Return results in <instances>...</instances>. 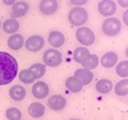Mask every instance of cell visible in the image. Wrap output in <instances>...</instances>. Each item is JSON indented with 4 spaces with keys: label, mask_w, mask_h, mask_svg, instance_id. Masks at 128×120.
Listing matches in <instances>:
<instances>
[{
    "label": "cell",
    "mask_w": 128,
    "mask_h": 120,
    "mask_svg": "<svg viewBox=\"0 0 128 120\" xmlns=\"http://www.w3.org/2000/svg\"><path fill=\"white\" fill-rule=\"evenodd\" d=\"M76 38L77 41L80 42L81 46H91L92 43L95 42V33L94 31L90 28V27H86V26H82V27H78L77 31H76Z\"/></svg>",
    "instance_id": "obj_4"
},
{
    "label": "cell",
    "mask_w": 128,
    "mask_h": 120,
    "mask_svg": "<svg viewBox=\"0 0 128 120\" xmlns=\"http://www.w3.org/2000/svg\"><path fill=\"white\" fill-rule=\"evenodd\" d=\"M113 88H114L113 82L110 79H106V78L99 79L98 82H96V84H95V90L98 91L99 93H101V95L110 93V91H113Z\"/></svg>",
    "instance_id": "obj_18"
},
{
    "label": "cell",
    "mask_w": 128,
    "mask_h": 120,
    "mask_svg": "<svg viewBox=\"0 0 128 120\" xmlns=\"http://www.w3.org/2000/svg\"><path fill=\"white\" fill-rule=\"evenodd\" d=\"M126 56H127V59H128V47L126 49Z\"/></svg>",
    "instance_id": "obj_32"
},
{
    "label": "cell",
    "mask_w": 128,
    "mask_h": 120,
    "mask_svg": "<svg viewBox=\"0 0 128 120\" xmlns=\"http://www.w3.org/2000/svg\"><path fill=\"white\" fill-rule=\"evenodd\" d=\"M45 105L44 104H41V102H32L30 106H28V115L31 118H41V116H44L45 114Z\"/></svg>",
    "instance_id": "obj_20"
},
{
    "label": "cell",
    "mask_w": 128,
    "mask_h": 120,
    "mask_svg": "<svg viewBox=\"0 0 128 120\" xmlns=\"http://www.w3.org/2000/svg\"><path fill=\"white\" fill-rule=\"evenodd\" d=\"M45 46V38L40 35H34L24 40V47L30 52H38Z\"/></svg>",
    "instance_id": "obj_6"
},
{
    "label": "cell",
    "mask_w": 128,
    "mask_h": 120,
    "mask_svg": "<svg viewBox=\"0 0 128 120\" xmlns=\"http://www.w3.org/2000/svg\"><path fill=\"white\" fill-rule=\"evenodd\" d=\"M98 10L102 17L110 18L116 12V4L113 1V0H101V1L99 3V5H98Z\"/></svg>",
    "instance_id": "obj_8"
},
{
    "label": "cell",
    "mask_w": 128,
    "mask_h": 120,
    "mask_svg": "<svg viewBox=\"0 0 128 120\" xmlns=\"http://www.w3.org/2000/svg\"><path fill=\"white\" fill-rule=\"evenodd\" d=\"M3 4L6 5V6H13L16 3H17V0H2Z\"/></svg>",
    "instance_id": "obj_30"
},
{
    "label": "cell",
    "mask_w": 128,
    "mask_h": 120,
    "mask_svg": "<svg viewBox=\"0 0 128 120\" xmlns=\"http://www.w3.org/2000/svg\"><path fill=\"white\" fill-rule=\"evenodd\" d=\"M28 12H30V4L27 1H23V0H19V1H17L12 6V17L13 18L24 17Z\"/></svg>",
    "instance_id": "obj_14"
},
{
    "label": "cell",
    "mask_w": 128,
    "mask_h": 120,
    "mask_svg": "<svg viewBox=\"0 0 128 120\" xmlns=\"http://www.w3.org/2000/svg\"><path fill=\"white\" fill-rule=\"evenodd\" d=\"M100 63V59L98 55H95V54H90V56L87 58V60L82 64V68L87 69V70H92L95 68H98V65Z\"/></svg>",
    "instance_id": "obj_25"
},
{
    "label": "cell",
    "mask_w": 128,
    "mask_h": 120,
    "mask_svg": "<svg viewBox=\"0 0 128 120\" xmlns=\"http://www.w3.org/2000/svg\"><path fill=\"white\" fill-rule=\"evenodd\" d=\"M48 106L52 111H62L67 106V100L60 95H52L48 100Z\"/></svg>",
    "instance_id": "obj_11"
},
{
    "label": "cell",
    "mask_w": 128,
    "mask_h": 120,
    "mask_svg": "<svg viewBox=\"0 0 128 120\" xmlns=\"http://www.w3.org/2000/svg\"><path fill=\"white\" fill-rule=\"evenodd\" d=\"M5 116L8 120H20L22 119V111L18 107H9L5 111Z\"/></svg>",
    "instance_id": "obj_27"
},
{
    "label": "cell",
    "mask_w": 128,
    "mask_h": 120,
    "mask_svg": "<svg viewBox=\"0 0 128 120\" xmlns=\"http://www.w3.org/2000/svg\"><path fill=\"white\" fill-rule=\"evenodd\" d=\"M73 77L76 78L82 86H88L94 81V73L92 70H87L84 68H80L74 72Z\"/></svg>",
    "instance_id": "obj_10"
},
{
    "label": "cell",
    "mask_w": 128,
    "mask_h": 120,
    "mask_svg": "<svg viewBox=\"0 0 128 120\" xmlns=\"http://www.w3.org/2000/svg\"><path fill=\"white\" fill-rule=\"evenodd\" d=\"M118 4L122 8H127L128 9V0H118Z\"/></svg>",
    "instance_id": "obj_31"
},
{
    "label": "cell",
    "mask_w": 128,
    "mask_h": 120,
    "mask_svg": "<svg viewBox=\"0 0 128 120\" xmlns=\"http://www.w3.org/2000/svg\"><path fill=\"white\" fill-rule=\"evenodd\" d=\"M100 64L102 65L104 68H106V69L115 67V65L118 64V54L114 52V51L105 52L104 55L100 58Z\"/></svg>",
    "instance_id": "obj_15"
},
{
    "label": "cell",
    "mask_w": 128,
    "mask_h": 120,
    "mask_svg": "<svg viewBox=\"0 0 128 120\" xmlns=\"http://www.w3.org/2000/svg\"><path fill=\"white\" fill-rule=\"evenodd\" d=\"M68 20L73 27H82L88 20V12L82 6H74L68 13Z\"/></svg>",
    "instance_id": "obj_2"
},
{
    "label": "cell",
    "mask_w": 128,
    "mask_h": 120,
    "mask_svg": "<svg viewBox=\"0 0 128 120\" xmlns=\"http://www.w3.org/2000/svg\"><path fill=\"white\" fill-rule=\"evenodd\" d=\"M49 92H50V88H49L48 83H45V82L37 81L32 84V95H34V97L37 100L46 99L49 96Z\"/></svg>",
    "instance_id": "obj_9"
},
{
    "label": "cell",
    "mask_w": 128,
    "mask_h": 120,
    "mask_svg": "<svg viewBox=\"0 0 128 120\" xmlns=\"http://www.w3.org/2000/svg\"><path fill=\"white\" fill-rule=\"evenodd\" d=\"M70 120H80V119H70Z\"/></svg>",
    "instance_id": "obj_34"
},
{
    "label": "cell",
    "mask_w": 128,
    "mask_h": 120,
    "mask_svg": "<svg viewBox=\"0 0 128 120\" xmlns=\"http://www.w3.org/2000/svg\"><path fill=\"white\" fill-rule=\"evenodd\" d=\"M0 29H2V22H0Z\"/></svg>",
    "instance_id": "obj_33"
},
{
    "label": "cell",
    "mask_w": 128,
    "mask_h": 120,
    "mask_svg": "<svg viewBox=\"0 0 128 120\" xmlns=\"http://www.w3.org/2000/svg\"><path fill=\"white\" fill-rule=\"evenodd\" d=\"M113 90H114L116 96H120V97L128 96V78H124V79L119 81L118 83L114 86Z\"/></svg>",
    "instance_id": "obj_23"
},
{
    "label": "cell",
    "mask_w": 128,
    "mask_h": 120,
    "mask_svg": "<svg viewBox=\"0 0 128 120\" xmlns=\"http://www.w3.org/2000/svg\"><path fill=\"white\" fill-rule=\"evenodd\" d=\"M28 69H30V72L32 74H34V77L36 79H40V78L44 77L45 73H46V65L44 63L42 64L41 63H35V64H32Z\"/></svg>",
    "instance_id": "obj_22"
},
{
    "label": "cell",
    "mask_w": 128,
    "mask_h": 120,
    "mask_svg": "<svg viewBox=\"0 0 128 120\" xmlns=\"http://www.w3.org/2000/svg\"><path fill=\"white\" fill-rule=\"evenodd\" d=\"M18 78L24 84H34L36 82V78L34 77V74L30 72V69H22L20 72H18Z\"/></svg>",
    "instance_id": "obj_24"
},
{
    "label": "cell",
    "mask_w": 128,
    "mask_h": 120,
    "mask_svg": "<svg viewBox=\"0 0 128 120\" xmlns=\"http://www.w3.org/2000/svg\"><path fill=\"white\" fill-rule=\"evenodd\" d=\"M101 31L102 33L109 36V37H114V36H118L122 31V22L120 19L118 18H114V17H110V18H106L102 24H101Z\"/></svg>",
    "instance_id": "obj_3"
},
{
    "label": "cell",
    "mask_w": 128,
    "mask_h": 120,
    "mask_svg": "<svg viewBox=\"0 0 128 120\" xmlns=\"http://www.w3.org/2000/svg\"><path fill=\"white\" fill-rule=\"evenodd\" d=\"M9 97L16 102L19 101H23L24 97H26V88L23 86H19V84H14L10 87L9 90Z\"/></svg>",
    "instance_id": "obj_17"
},
{
    "label": "cell",
    "mask_w": 128,
    "mask_h": 120,
    "mask_svg": "<svg viewBox=\"0 0 128 120\" xmlns=\"http://www.w3.org/2000/svg\"><path fill=\"white\" fill-rule=\"evenodd\" d=\"M2 29L5 32L6 35H14L19 29V22L17 18H8L5 22L2 23Z\"/></svg>",
    "instance_id": "obj_16"
},
{
    "label": "cell",
    "mask_w": 128,
    "mask_h": 120,
    "mask_svg": "<svg viewBox=\"0 0 128 120\" xmlns=\"http://www.w3.org/2000/svg\"><path fill=\"white\" fill-rule=\"evenodd\" d=\"M42 61H44V64L46 67L55 68V67H59L62 64L63 55L56 49H48V50H45L44 54H42Z\"/></svg>",
    "instance_id": "obj_5"
},
{
    "label": "cell",
    "mask_w": 128,
    "mask_h": 120,
    "mask_svg": "<svg viewBox=\"0 0 128 120\" xmlns=\"http://www.w3.org/2000/svg\"><path fill=\"white\" fill-rule=\"evenodd\" d=\"M82 84L73 77V75H70V77H68L66 79V88L72 92V93H80L82 91Z\"/></svg>",
    "instance_id": "obj_21"
},
{
    "label": "cell",
    "mask_w": 128,
    "mask_h": 120,
    "mask_svg": "<svg viewBox=\"0 0 128 120\" xmlns=\"http://www.w3.org/2000/svg\"><path fill=\"white\" fill-rule=\"evenodd\" d=\"M6 45L10 50L13 51H18L24 46V37L19 33H14V35H10L6 40Z\"/></svg>",
    "instance_id": "obj_13"
},
{
    "label": "cell",
    "mask_w": 128,
    "mask_h": 120,
    "mask_svg": "<svg viewBox=\"0 0 128 120\" xmlns=\"http://www.w3.org/2000/svg\"><path fill=\"white\" fill-rule=\"evenodd\" d=\"M18 75V63L16 58L5 51H0V86L12 83Z\"/></svg>",
    "instance_id": "obj_1"
},
{
    "label": "cell",
    "mask_w": 128,
    "mask_h": 120,
    "mask_svg": "<svg viewBox=\"0 0 128 120\" xmlns=\"http://www.w3.org/2000/svg\"><path fill=\"white\" fill-rule=\"evenodd\" d=\"M87 1L88 0H69V3L72 5H74V6H83Z\"/></svg>",
    "instance_id": "obj_28"
},
{
    "label": "cell",
    "mask_w": 128,
    "mask_h": 120,
    "mask_svg": "<svg viewBox=\"0 0 128 120\" xmlns=\"http://www.w3.org/2000/svg\"><path fill=\"white\" fill-rule=\"evenodd\" d=\"M48 41H49V45L52 49H59L64 45V42H66V36H64L63 32H60V31H51L49 33Z\"/></svg>",
    "instance_id": "obj_12"
},
{
    "label": "cell",
    "mask_w": 128,
    "mask_h": 120,
    "mask_svg": "<svg viewBox=\"0 0 128 120\" xmlns=\"http://www.w3.org/2000/svg\"><path fill=\"white\" fill-rule=\"evenodd\" d=\"M122 19H123V23L128 27V9L124 10V13H123V15H122Z\"/></svg>",
    "instance_id": "obj_29"
},
{
    "label": "cell",
    "mask_w": 128,
    "mask_h": 120,
    "mask_svg": "<svg viewBox=\"0 0 128 120\" xmlns=\"http://www.w3.org/2000/svg\"><path fill=\"white\" fill-rule=\"evenodd\" d=\"M115 73L120 78H128V60H122L116 64Z\"/></svg>",
    "instance_id": "obj_26"
},
{
    "label": "cell",
    "mask_w": 128,
    "mask_h": 120,
    "mask_svg": "<svg viewBox=\"0 0 128 120\" xmlns=\"http://www.w3.org/2000/svg\"><path fill=\"white\" fill-rule=\"evenodd\" d=\"M59 3L58 0H41L38 3V10L44 15H52L58 12Z\"/></svg>",
    "instance_id": "obj_7"
},
{
    "label": "cell",
    "mask_w": 128,
    "mask_h": 120,
    "mask_svg": "<svg viewBox=\"0 0 128 120\" xmlns=\"http://www.w3.org/2000/svg\"><path fill=\"white\" fill-rule=\"evenodd\" d=\"M88 56H90V51H88L87 47H84V46H78L73 51V59L80 65H82L84 61H86Z\"/></svg>",
    "instance_id": "obj_19"
}]
</instances>
